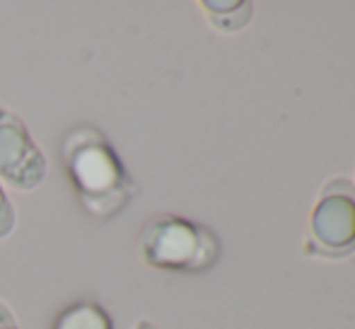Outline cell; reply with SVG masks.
<instances>
[{"label":"cell","mask_w":355,"mask_h":329,"mask_svg":"<svg viewBox=\"0 0 355 329\" xmlns=\"http://www.w3.org/2000/svg\"><path fill=\"white\" fill-rule=\"evenodd\" d=\"M61 158L80 206L97 221L119 216L136 196V182L97 126L83 124L68 131Z\"/></svg>","instance_id":"obj_1"},{"label":"cell","mask_w":355,"mask_h":329,"mask_svg":"<svg viewBox=\"0 0 355 329\" xmlns=\"http://www.w3.org/2000/svg\"><path fill=\"white\" fill-rule=\"evenodd\" d=\"M143 264L159 271L203 273L220 259V240L211 228L174 213H159L145 221L138 233Z\"/></svg>","instance_id":"obj_2"},{"label":"cell","mask_w":355,"mask_h":329,"mask_svg":"<svg viewBox=\"0 0 355 329\" xmlns=\"http://www.w3.org/2000/svg\"><path fill=\"white\" fill-rule=\"evenodd\" d=\"M49 174V160L27 124L0 104V182L12 192H34Z\"/></svg>","instance_id":"obj_3"},{"label":"cell","mask_w":355,"mask_h":329,"mask_svg":"<svg viewBox=\"0 0 355 329\" xmlns=\"http://www.w3.org/2000/svg\"><path fill=\"white\" fill-rule=\"evenodd\" d=\"M312 242L324 254H343L355 247V199L348 189H329L312 213Z\"/></svg>","instance_id":"obj_4"},{"label":"cell","mask_w":355,"mask_h":329,"mask_svg":"<svg viewBox=\"0 0 355 329\" xmlns=\"http://www.w3.org/2000/svg\"><path fill=\"white\" fill-rule=\"evenodd\" d=\"M53 329H114V322L99 303L75 301L58 312Z\"/></svg>","instance_id":"obj_5"},{"label":"cell","mask_w":355,"mask_h":329,"mask_svg":"<svg viewBox=\"0 0 355 329\" xmlns=\"http://www.w3.org/2000/svg\"><path fill=\"white\" fill-rule=\"evenodd\" d=\"M201 8L206 10V15L213 19V24H218L220 29L230 32V17H237V22H247L252 3H220V0H206L201 3Z\"/></svg>","instance_id":"obj_6"},{"label":"cell","mask_w":355,"mask_h":329,"mask_svg":"<svg viewBox=\"0 0 355 329\" xmlns=\"http://www.w3.org/2000/svg\"><path fill=\"white\" fill-rule=\"evenodd\" d=\"M15 226H17V211H15V203L10 201L8 189L0 182V242L12 235Z\"/></svg>","instance_id":"obj_7"},{"label":"cell","mask_w":355,"mask_h":329,"mask_svg":"<svg viewBox=\"0 0 355 329\" xmlns=\"http://www.w3.org/2000/svg\"><path fill=\"white\" fill-rule=\"evenodd\" d=\"M0 329H22L17 325V317H15V312L10 310L8 303L0 298Z\"/></svg>","instance_id":"obj_8"},{"label":"cell","mask_w":355,"mask_h":329,"mask_svg":"<svg viewBox=\"0 0 355 329\" xmlns=\"http://www.w3.org/2000/svg\"><path fill=\"white\" fill-rule=\"evenodd\" d=\"M131 329H157V327H155L153 322H148V320H141V322H136Z\"/></svg>","instance_id":"obj_9"}]
</instances>
